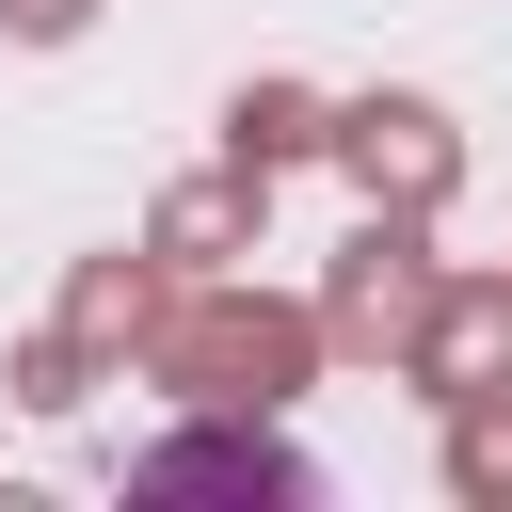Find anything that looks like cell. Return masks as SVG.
<instances>
[{
	"label": "cell",
	"mask_w": 512,
	"mask_h": 512,
	"mask_svg": "<svg viewBox=\"0 0 512 512\" xmlns=\"http://www.w3.org/2000/svg\"><path fill=\"white\" fill-rule=\"evenodd\" d=\"M192 480H256V496H304V464H288V448H256V432H192V448H160V464H144V496H192Z\"/></svg>",
	"instance_id": "obj_1"
}]
</instances>
